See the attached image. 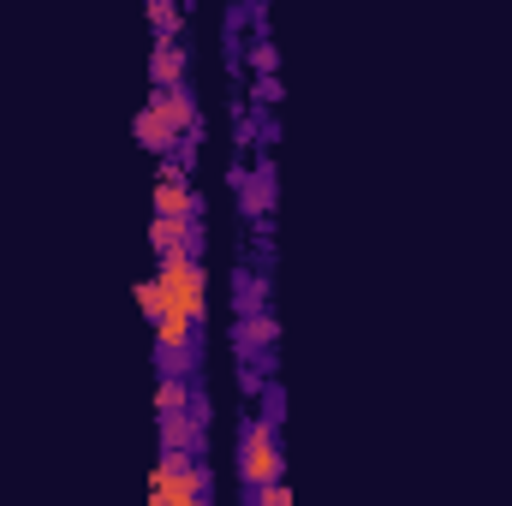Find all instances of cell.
<instances>
[{
    "label": "cell",
    "mask_w": 512,
    "mask_h": 506,
    "mask_svg": "<svg viewBox=\"0 0 512 506\" xmlns=\"http://www.w3.org/2000/svg\"><path fill=\"white\" fill-rule=\"evenodd\" d=\"M251 96H256V108H268V114H274L286 90H280V78H256V84H251Z\"/></svg>",
    "instance_id": "10"
},
{
    "label": "cell",
    "mask_w": 512,
    "mask_h": 506,
    "mask_svg": "<svg viewBox=\"0 0 512 506\" xmlns=\"http://www.w3.org/2000/svg\"><path fill=\"white\" fill-rule=\"evenodd\" d=\"M149 24H155V42H179V6L173 0H149Z\"/></svg>",
    "instance_id": "6"
},
{
    "label": "cell",
    "mask_w": 512,
    "mask_h": 506,
    "mask_svg": "<svg viewBox=\"0 0 512 506\" xmlns=\"http://www.w3.org/2000/svg\"><path fill=\"white\" fill-rule=\"evenodd\" d=\"M149 84H155V90L191 84V78H185V48H179V42H155V48H149Z\"/></svg>",
    "instance_id": "4"
},
{
    "label": "cell",
    "mask_w": 512,
    "mask_h": 506,
    "mask_svg": "<svg viewBox=\"0 0 512 506\" xmlns=\"http://www.w3.org/2000/svg\"><path fill=\"white\" fill-rule=\"evenodd\" d=\"M268 310V274H251L245 262L233 268V322H251Z\"/></svg>",
    "instance_id": "3"
},
{
    "label": "cell",
    "mask_w": 512,
    "mask_h": 506,
    "mask_svg": "<svg viewBox=\"0 0 512 506\" xmlns=\"http://www.w3.org/2000/svg\"><path fill=\"white\" fill-rule=\"evenodd\" d=\"M256 399H262V411H256V417L280 429V417H286V393H280V381H262V393H256Z\"/></svg>",
    "instance_id": "8"
},
{
    "label": "cell",
    "mask_w": 512,
    "mask_h": 506,
    "mask_svg": "<svg viewBox=\"0 0 512 506\" xmlns=\"http://www.w3.org/2000/svg\"><path fill=\"white\" fill-rule=\"evenodd\" d=\"M185 381H161V393H155V411H185Z\"/></svg>",
    "instance_id": "9"
},
{
    "label": "cell",
    "mask_w": 512,
    "mask_h": 506,
    "mask_svg": "<svg viewBox=\"0 0 512 506\" xmlns=\"http://www.w3.org/2000/svg\"><path fill=\"white\" fill-rule=\"evenodd\" d=\"M137 304H143V316H149V328L167 316V292H161V280H137Z\"/></svg>",
    "instance_id": "7"
},
{
    "label": "cell",
    "mask_w": 512,
    "mask_h": 506,
    "mask_svg": "<svg viewBox=\"0 0 512 506\" xmlns=\"http://www.w3.org/2000/svg\"><path fill=\"white\" fill-rule=\"evenodd\" d=\"M280 429L274 423H262V417H245L239 423V477H245V489H268V483H280Z\"/></svg>",
    "instance_id": "1"
},
{
    "label": "cell",
    "mask_w": 512,
    "mask_h": 506,
    "mask_svg": "<svg viewBox=\"0 0 512 506\" xmlns=\"http://www.w3.org/2000/svg\"><path fill=\"white\" fill-rule=\"evenodd\" d=\"M155 215L161 221H203V197L191 191V173L179 161H161V173H155Z\"/></svg>",
    "instance_id": "2"
},
{
    "label": "cell",
    "mask_w": 512,
    "mask_h": 506,
    "mask_svg": "<svg viewBox=\"0 0 512 506\" xmlns=\"http://www.w3.org/2000/svg\"><path fill=\"white\" fill-rule=\"evenodd\" d=\"M256 506H292V489L286 483H268V489H256Z\"/></svg>",
    "instance_id": "11"
},
{
    "label": "cell",
    "mask_w": 512,
    "mask_h": 506,
    "mask_svg": "<svg viewBox=\"0 0 512 506\" xmlns=\"http://www.w3.org/2000/svg\"><path fill=\"white\" fill-rule=\"evenodd\" d=\"M245 66H251L256 78H274V72H280V48H274L268 36H251V42H245Z\"/></svg>",
    "instance_id": "5"
}]
</instances>
